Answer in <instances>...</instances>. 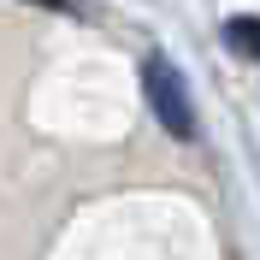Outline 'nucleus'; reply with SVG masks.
<instances>
[{
  "label": "nucleus",
  "instance_id": "nucleus-1",
  "mask_svg": "<svg viewBox=\"0 0 260 260\" xmlns=\"http://www.w3.org/2000/svg\"><path fill=\"white\" fill-rule=\"evenodd\" d=\"M142 77H148V101H154L160 124L172 130V136H195V113H189V95H183L178 65H172V59H148Z\"/></svg>",
  "mask_w": 260,
  "mask_h": 260
},
{
  "label": "nucleus",
  "instance_id": "nucleus-2",
  "mask_svg": "<svg viewBox=\"0 0 260 260\" xmlns=\"http://www.w3.org/2000/svg\"><path fill=\"white\" fill-rule=\"evenodd\" d=\"M231 48L260 53V24H254V18H237V24H231Z\"/></svg>",
  "mask_w": 260,
  "mask_h": 260
}]
</instances>
